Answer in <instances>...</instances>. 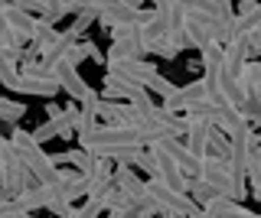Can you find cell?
Segmentation results:
<instances>
[{"label":"cell","instance_id":"cell-13","mask_svg":"<svg viewBox=\"0 0 261 218\" xmlns=\"http://www.w3.org/2000/svg\"><path fill=\"white\" fill-rule=\"evenodd\" d=\"M20 59L23 49H4L0 46V85H7L10 91H16V85H20Z\"/></svg>","mask_w":261,"mask_h":218},{"label":"cell","instance_id":"cell-9","mask_svg":"<svg viewBox=\"0 0 261 218\" xmlns=\"http://www.w3.org/2000/svg\"><path fill=\"white\" fill-rule=\"evenodd\" d=\"M144 46L137 39V29H130L127 36H118L111 43V49L105 52V62H118V59H144Z\"/></svg>","mask_w":261,"mask_h":218},{"label":"cell","instance_id":"cell-15","mask_svg":"<svg viewBox=\"0 0 261 218\" xmlns=\"http://www.w3.org/2000/svg\"><path fill=\"white\" fill-rule=\"evenodd\" d=\"M111 182H114V189H118V192L130 196L134 202L144 196V179H141V176H137L130 166H114V179H111Z\"/></svg>","mask_w":261,"mask_h":218},{"label":"cell","instance_id":"cell-16","mask_svg":"<svg viewBox=\"0 0 261 218\" xmlns=\"http://www.w3.org/2000/svg\"><path fill=\"white\" fill-rule=\"evenodd\" d=\"M53 163L56 166H72V169H79V173H92V166H95V153L92 150H85V147H79V150H65V153H56L53 157Z\"/></svg>","mask_w":261,"mask_h":218},{"label":"cell","instance_id":"cell-10","mask_svg":"<svg viewBox=\"0 0 261 218\" xmlns=\"http://www.w3.org/2000/svg\"><path fill=\"white\" fill-rule=\"evenodd\" d=\"M111 179H114V163H111L108 157H95V166H92V173H88V192H85V199L101 196V192L111 185Z\"/></svg>","mask_w":261,"mask_h":218},{"label":"cell","instance_id":"cell-12","mask_svg":"<svg viewBox=\"0 0 261 218\" xmlns=\"http://www.w3.org/2000/svg\"><path fill=\"white\" fill-rule=\"evenodd\" d=\"M101 104H105L101 95H98V98H92V101L75 104V114H72V131H75V134L92 131V127L98 124V117H101Z\"/></svg>","mask_w":261,"mask_h":218},{"label":"cell","instance_id":"cell-3","mask_svg":"<svg viewBox=\"0 0 261 218\" xmlns=\"http://www.w3.org/2000/svg\"><path fill=\"white\" fill-rule=\"evenodd\" d=\"M144 192L153 199V205H157L160 215H170V218H186L196 208V202L186 196V192L179 189H170L163 179H157V176H150V179L144 182Z\"/></svg>","mask_w":261,"mask_h":218},{"label":"cell","instance_id":"cell-2","mask_svg":"<svg viewBox=\"0 0 261 218\" xmlns=\"http://www.w3.org/2000/svg\"><path fill=\"white\" fill-rule=\"evenodd\" d=\"M79 147L92 150L95 157L111 147H141L137 140V127H127V124H95L92 131L79 134Z\"/></svg>","mask_w":261,"mask_h":218},{"label":"cell","instance_id":"cell-11","mask_svg":"<svg viewBox=\"0 0 261 218\" xmlns=\"http://www.w3.org/2000/svg\"><path fill=\"white\" fill-rule=\"evenodd\" d=\"M4 20H7V26H10V33L20 39V43H30V29H33V17L27 10H20L16 4H10V0H4Z\"/></svg>","mask_w":261,"mask_h":218},{"label":"cell","instance_id":"cell-4","mask_svg":"<svg viewBox=\"0 0 261 218\" xmlns=\"http://www.w3.org/2000/svg\"><path fill=\"white\" fill-rule=\"evenodd\" d=\"M153 10H144V7H127V4H111L108 10L98 13V23L111 33V39L118 36H127L130 29H137L141 23L150 17Z\"/></svg>","mask_w":261,"mask_h":218},{"label":"cell","instance_id":"cell-21","mask_svg":"<svg viewBox=\"0 0 261 218\" xmlns=\"http://www.w3.org/2000/svg\"><path fill=\"white\" fill-rule=\"evenodd\" d=\"M27 114V104H16L10 98H0V124H16Z\"/></svg>","mask_w":261,"mask_h":218},{"label":"cell","instance_id":"cell-18","mask_svg":"<svg viewBox=\"0 0 261 218\" xmlns=\"http://www.w3.org/2000/svg\"><path fill=\"white\" fill-rule=\"evenodd\" d=\"M228 147H232V140H228V134L222 127L212 124L209 131V147H206V157H216V160H228Z\"/></svg>","mask_w":261,"mask_h":218},{"label":"cell","instance_id":"cell-20","mask_svg":"<svg viewBox=\"0 0 261 218\" xmlns=\"http://www.w3.org/2000/svg\"><path fill=\"white\" fill-rule=\"evenodd\" d=\"M239 114L251 127H261V95H245L242 104H239Z\"/></svg>","mask_w":261,"mask_h":218},{"label":"cell","instance_id":"cell-1","mask_svg":"<svg viewBox=\"0 0 261 218\" xmlns=\"http://www.w3.org/2000/svg\"><path fill=\"white\" fill-rule=\"evenodd\" d=\"M10 143H13V150H16V157L23 160V166L33 173V179L36 182H59V166L53 163V157H46L43 150H39V143L33 140V134L30 131H16L10 134Z\"/></svg>","mask_w":261,"mask_h":218},{"label":"cell","instance_id":"cell-17","mask_svg":"<svg viewBox=\"0 0 261 218\" xmlns=\"http://www.w3.org/2000/svg\"><path fill=\"white\" fill-rule=\"evenodd\" d=\"M59 36V29L53 26L46 17H33V29H30V43H33V49H43V46H49L53 39Z\"/></svg>","mask_w":261,"mask_h":218},{"label":"cell","instance_id":"cell-8","mask_svg":"<svg viewBox=\"0 0 261 218\" xmlns=\"http://www.w3.org/2000/svg\"><path fill=\"white\" fill-rule=\"evenodd\" d=\"M245 62H248V39L245 36H232L228 43H222V72L232 78L242 75Z\"/></svg>","mask_w":261,"mask_h":218},{"label":"cell","instance_id":"cell-14","mask_svg":"<svg viewBox=\"0 0 261 218\" xmlns=\"http://www.w3.org/2000/svg\"><path fill=\"white\" fill-rule=\"evenodd\" d=\"M212 218H261L255 215L251 208H245L242 202H235V199H225V196H219V199H212L209 205H202Z\"/></svg>","mask_w":261,"mask_h":218},{"label":"cell","instance_id":"cell-5","mask_svg":"<svg viewBox=\"0 0 261 218\" xmlns=\"http://www.w3.org/2000/svg\"><path fill=\"white\" fill-rule=\"evenodd\" d=\"M53 78H56V85H59V91H65L75 104L98 98V91L92 85H85V78L79 75V66H72V62H65V59H59L53 66Z\"/></svg>","mask_w":261,"mask_h":218},{"label":"cell","instance_id":"cell-26","mask_svg":"<svg viewBox=\"0 0 261 218\" xmlns=\"http://www.w3.org/2000/svg\"><path fill=\"white\" fill-rule=\"evenodd\" d=\"M258 143H261V131H258Z\"/></svg>","mask_w":261,"mask_h":218},{"label":"cell","instance_id":"cell-19","mask_svg":"<svg viewBox=\"0 0 261 218\" xmlns=\"http://www.w3.org/2000/svg\"><path fill=\"white\" fill-rule=\"evenodd\" d=\"M186 196H190L196 205H209L212 199H219V192L212 189L206 179H186Z\"/></svg>","mask_w":261,"mask_h":218},{"label":"cell","instance_id":"cell-25","mask_svg":"<svg viewBox=\"0 0 261 218\" xmlns=\"http://www.w3.org/2000/svg\"><path fill=\"white\" fill-rule=\"evenodd\" d=\"M118 4H127V7H141V0H118Z\"/></svg>","mask_w":261,"mask_h":218},{"label":"cell","instance_id":"cell-7","mask_svg":"<svg viewBox=\"0 0 261 218\" xmlns=\"http://www.w3.org/2000/svg\"><path fill=\"white\" fill-rule=\"evenodd\" d=\"M105 66H108V75L134 82V85H144V88L157 75V66H150V62H144V59H118V62H105Z\"/></svg>","mask_w":261,"mask_h":218},{"label":"cell","instance_id":"cell-23","mask_svg":"<svg viewBox=\"0 0 261 218\" xmlns=\"http://www.w3.org/2000/svg\"><path fill=\"white\" fill-rule=\"evenodd\" d=\"M245 39H248V55H261V23L251 26L248 33H245Z\"/></svg>","mask_w":261,"mask_h":218},{"label":"cell","instance_id":"cell-22","mask_svg":"<svg viewBox=\"0 0 261 218\" xmlns=\"http://www.w3.org/2000/svg\"><path fill=\"white\" fill-rule=\"evenodd\" d=\"M173 82H170V78L167 75H160V72H157V75H153L150 78V82H147V91H153V95H160V98H167V95H173Z\"/></svg>","mask_w":261,"mask_h":218},{"label":"cell","instance_id":"cell-24","mask_svg":"<svg viewBox=\"0 0 261 218\" xmlns=\"http://www.w3.org/2000/svg\"><path fill=\"white\" fill-rule=\"evenodd\" d=\"M108 218H124V215H121L118 208H108Z\"/></svg>","mask_w":261,"mask_h":218},{"label":"cell","instance_id":"cell-6","mask_svg":"<svg viewBox=\"0 0 261 218\" xmlns=\"http://www.w3.org/2000/svg\"><path fill=\"white\" fill-rule=\"evenodd\" d=\"M157 143L179 163V169H183L186 179H199V173H202V157H196V153L186 147L183 137H163V140H157Z\"/></svg>","mask_w":261,"mask_h":218}]
</instances>
